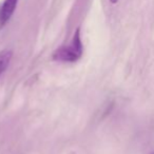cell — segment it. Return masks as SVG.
<instances>
[{
	"label": "cell",
	"instance_id": "1",
	"mask_svg": "<svg viewBox=\"0 0 154 154\" xmlns=\"http://www.w3.org/2000/svg\"><path fill=\"white\" fill-rule=\"evenodd\" d=\"M82 53H84V47L80 38V30L77 29L70 45L56 50L53 54V59L62 62H75L82 57Z\"/></svg>",
	"mask_w": 154,
	"mask_h": 154
},
{
	"label": "cell",
	"instance_id": "2",
	"mask_svg": "<svg viewBox=\"0 0 154 154\" xmlns=\"http://www.w3.org/2000/svg\"><path fill=\"white\" fill-rule=\"evenodd\" d=\"M18 0H5L0 9V23L5 26L14 14L17 7Z\"/></svg>",
	"mask_w": 154,
	"mask_h": 154
},
{
	"label": "cell",
	"instance_id": "3",
	"mask_svg": "<svg viewBox=\"0 0 154 154\" xmlns=\"http://www.w3.org/2000/svg\"><path fill=\"white\" fill-rule=\"evenodd\" d=\"M13 57V52L11 50H3L0 52V76L8 69Z\"/></svg>",
	"mask_w": 154,
	"mask_h": 154
},
{
	"label": "cell",
	"instance_id": "4",
	"mask_svg": "<svg viewBox=\"0 0 154 154\" xmlns=\"http://www.w3.org/2000/svg\"><path fill=\"white\" fill-rule=\"evenodd\" d=\"M110 1H111L112 3H116L118 1V0H110Z\"/></svg>",
	"mask_w": 154,
	"mask_h": 154
}]
</instances>
